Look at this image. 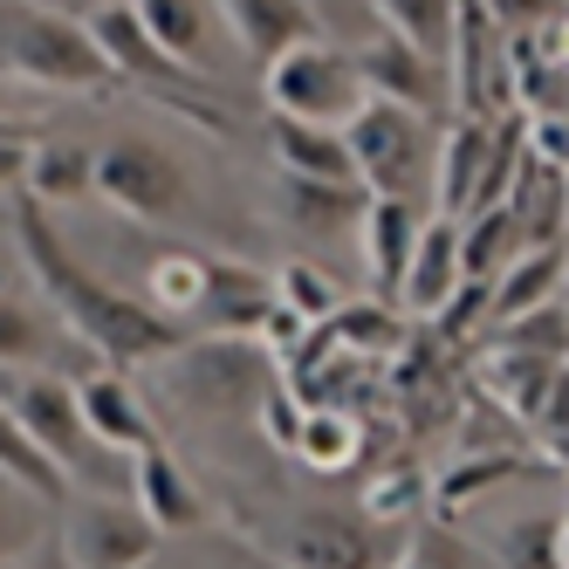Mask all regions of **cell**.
I'll use <instances>...</instances> for the list:
<instances>
[{
    "instance_id": "obj_9",
    "label": "cell",
    "mask_w": 569,
    "mask_h": 569,
    "mask_svg": "<svg viewBox=\"0 0 569 569\" xmlns=\"http://www.w3.org/2000/svg\"><path fill=\"white\" fill-rule=\"evenodd\" d=\"M90 199H110L124 220L158 227V220H186L192 213V179H186V166L172 151H158L144 138H117V144L97 151Z\"/></svg>"
},
{
    "instance_id": "obj_27",
    "label": "cell",
    "mask_w": 569,
    "mask_h": 569,
    "mask_svg": "<svg viewBox=\"0 0 569 569\" xmlns=\"http://www.w3.org/2000/svg\"><path fill=\"white\" fill-rule=\"evenodd\" d=\"M56 350H62V322H49L28 296L0 281V371H49Z\"/></svg>"
},
{
    "instance_id": "obj_37",
    "label": "cell",
    "mask_w": 569,
    "mask_h": 569,
    "mask_svg": "<svg viewBox=\"0 0 569 569\" xmlns=\"http://www.w3.org/2000/svg\"><path fill=\"white\" fill-rule=\"evenodd\" d=\"M495 343H501V350H521V357H556V363H562V343H569L562 296H549V302H536V309L495 322Z\"/></svg>"
},
{
    "instance_id": "obj_6",
    "label": "cell",
    "mask_w": 569,
    "mask_h": 569,
    "mask_svg": "<svg viewBox=\"0 0 569 569\" xmlns=\"http://www.w3.org/2000/svg\"><path fill=\"white\" fill-rule=\"evenodd\" d=\"M432 138H439V117H419V110L385 103V97H363L357 117L343 124L350 179L371 199H419L432 186Z\"/></svg>"
},
{
    "instance_id": "obj_7",
    "label": "cell",
    "mask_w": 569,
    "mask_h": 569,
    "mask_svg": "<svg viewBox=\"0 0 569 569\" xmlns=\"http://www.w3.org/2000/svg\"><path fill=\"white\" fill-rule=\"evenodd\" d=\"M261 90H268L274 117H289V124H322V131H343L357 117V103L371 97L357 62H350V49H330L322 34H309V42L261 62Z\"/></svg>"
},
{
    "instance_id": "obj_32",
    "label": "cell",
    "mask_w": 569,
    "mask_h": 569,
    "mask_svg": "<svg viewBox=\"0 0 569 569\" xmlns=\"http://www.w3.org/2000/svg\"><path fill=\"white\" fill-rule=\"evenodd\" d=\"M378 8V28L398 34V42H412L419 56L446 62V42H453V8L460 0H371Z\"/></svg>"
},
{
    "instance_id": "obj_8",
    "label": "cell",
    "mask_w": 569,
    "mask_h": 569,
    "mask_svg": "<svg viewBox=\"0 0 569 569\" xmlns=\"http://www.w3.org/2000/svg\"><path fill=\"white\" fill-rule=\"evenodd\" d=\"M254 549L281 569H385L391 562L385 528L343 508H296L289 521L254 528Z\"/></svg>"
},
{
    "instance_id": "obj_19",
    "label": "cell",
    "mask_w": 569,
    "mask_h": 569,
    "mask_svg": "<svg viewBox=\"0 0 569 569\" xmlns=\"http://www.w3.org/2000/svg\"><path fill=\"white\" fill-rule=\"evenodd\" d=\"M268 309H274V274L254 268V261H220L213 254V268H207V302H199L192 322H213V330H227V337H254Z\"/></svg>"
},
{
    "instance_id": "obj_1",
    "label": "cell",
    "mask_w": 569,
    "mask_h": 569,
    "mask_svg": "<svg viewBox=\"0 0 569 569\" xmlns=\"http://www.w3.org/2000/svg\"><path fill=\"white\" fill-rule=\"evenodd\" d=\"M8 220H14L21 261H28L34 281H42L56 322H62V330L83 343V350H97L110 371H138V363H158V357H172V350L186 343L179 322H166L158 309H144V296H124L117 281H103V274H90L83 261H76V254L62 248L49 207H34V199L14 192Z\"/></svg>"
},
{
    "instance_id": "obj_16",
    "label": "cell",
    "mask_w": 569,
    "mask_h": 569,
    "mask_svg": "<svg viewBox=\"0 0 569 569\" xmlns=\"http://www.w3.org/2000/svg\"><path fill=\"white\" fill-rule=\"evenodd\" d=\"M460 220L446 213H426L419 233H412V254H405V274H398V302L412 309L419 322H432L446 302L460 296Z\"/></svg>"
},
{
    "instance_id": "obj_20",
    "label": "cell",
    "mask_w": 569,
    "mask_h": 569,
    "mask_svg": "<svg viewBox=\"0 0 569 569\" xmlns=\"http://www.w3.org/2000/svg\"><path fill=\"white\" fill-rule=\"evenodd\" d=\"M220 21L240 42V56L274 62L281 49L316 34V0H220Z\"/></svg>"
},
{
    "instance_id": "obj_28",
    "label": "cell",
    "mask_w": 569,
    "mask_h": 569,
    "mask_svg": "<svg viewBox=\"0 0 569 569\" xmlns=\"http://www.w3.org/2000/svg\"><path fill=\"white\" fill-rule=\"evenodd\" d=\"M207 268L213 254H199V248H172V254H158L144 268V309H158L166 322H186L199 316V302H207Z\"/></svg>"
},
{
    "instance_id": "obj_2",
    "label": "cell",
    "mask_w": 569,
    "mask_h": 569,
    "mask_svg": "<svg viewBox=\"0 0 569 569\" xmlns=\"http://www.w3.org/2000/svg\"><path fill=\"white\" fill-rule=\"evenodd\" d=\"M0 83L56 90V97H110L117 90L83 14H62L56 0H0Z\"/></svg>"
},
{
    "instance_id": "obj_36",
    "label": "cell",
    "mask_w": 569,
    "mask_h": 569,
    "mask_svg": "<svg viewBox=\"0 0 569 569\" xmlns=\"http://www.w3.org/2000/svg\"><path fill=\"white\" fill-rule=\"evenodd\" d=\"M426 508H432V473L426 467H398V473H378L371 487H363V515H371L378 528L426 521Z\"/></svg>"
},
{
    "instance_id": "obj_39",
    "label": "cell",
    "mask_w": 569,
    "mask_h": 569,
    "mask_svg": "<svg viewBox=\"0 0 569 569\" xmlns=\"http://www.w3.org/2000/svg\"><path fill=\"white\" fill-rule=\"evenodd\" d=\"M302 412L309 405L289 391V385H274L261 405H254V426H261V439L274 446V453H296V432H302Z\"/></svg>"
},
{
    "instance_id": "obj_41",
    "label": "cell",
    "mask_w": 569,
    "mask_h": 569,
    "mask_svg": "<svg viewBox=\"0 0 569 569\" xmlns=\"http://www.w3.org/2000/svg\"><path fill=\"white\" fill-rule=\"evenodd\" d=\"M34 124H21V117H0V192H21V166L34 151Z\"/></svg>"
},
{
    "instance_id": "obj_30",
    "label": "cell",
    "mask_w": 569,
    "mask_h": 569,
    "mask_svg": "<svg viewBox=\"0 0 569 569\" xmlns=\"http://www.w3.org/2000/svg\"><path fill=\"white\" fill-rule=\"evenodd\" d=\"M521 248H528V240H521V227H515L508 207H480V213L460 220V274L467 281H495Z\"/></svg>"
},
{
    "instance_id": "obj_42",
    "label": "cell",
    "mask_w": 569,
    "mask_h": 569,
    "mask_svg": "<svg viewBox=\"0 0 569 569\" xmlns=\"http://www.w3.org/2000/svg\"><path fill=\"white\" fill-rule=\"evenodd\" d=\"M0 90H8V83H0Z\"/></svg>"
},
{
    "instance_id": "obj_18",
    "label": "cell",
    "mask_w": 569,
    "mask_h": 569,
    "mask_svg": "<svg viewBox=\"0 0 569 569\" xmlns=\"http://www.w3.org/2000/svg\"><path fill=\"white\" fill-rule=\"evenodd\" d=\"M480 166H487V124L480 117H446V131L432 138V213L467 220L473 192H480Z\"/></svg>"
},
{
    "instance_id": "obj_34",
    "label": "cell",
    "mask_w": 569,
    "mask_h": 569,
    "mask_svg": "<svg viewBox=\"0 0 569 569\" xmlns=\"http://www.w3.org/2000/svg\"><path fill=\"white\" fill-rule=\"evenodd\" d=\"M391 569H487V549H473L467 536H453L446 521H412V536L391 549Z\"/></svg>"
},
{
    "instance_id": "obj_35",
    "label": "cell",
    "mask_w": 569,
    "mask_h": 569,
    "mask_svg": "<svg viewBox=\"0 0 569 569\" xmlns=\"http://www.w3.org/2000/svg\"><path fill=\"white\" fill-rule=\"evenodd\" d=\"M274 302L289 309V316H302L309 330H322V322L343 309V289H337V281L322 274L316 261H281V268H274Z\"/></svg>"
},
{
    "instance_id": "obj_43",
    "label": "cell",
    "mask_w": 569,
    "mask_h": 569,
    "mask_svg": "<svg viewBox=\"0 0 569 569\" xmlns=\"http://www.w3.org/2000/svg\"><path fill=\"white\" fill-rule=\"evenodd\" d=\"M14 569H21V562H14Z\"/></svg>"
},
{
    "instance_id": "obj_33",
    "label": "cell",
    "mask_w": 569,
    "mask_h": 569,
    "mask_svg": "<svg viewBox=\"0 0 569 569\" xmlns=\"http://www.w3.org/2000/svg\"><path fill=\"white\" fill-rule=\"evenodd\" d=\"M0 480H14V487H28L42 508H56V501H69V487H62V473L34 453V439L14 426V412L0 405Z\"/></svg>"
},
{
    "instance_id": "obj_3",
    "label": "cell",
    "mask_w": 569,
    "mask_h": 569,
    "mask_svg": "<svg viewBox=\"0 0 569 569\" xmlns=\"http://www.w3.org/2000/svg\"><path fill=\"white\" fill-rule=\"evenodd\" d=\"M0 405H8L14 426L34 439V453L62 473L69 495H117L124 467H117V453H103L90 439L62 371H0Z\"/></svg>"
},
{
    "instance_id": "obj_25",
    "label": "cell",
    "mask_w": 569,
    "mask_h": 569,
    "mask_svg": "<svg viewBox=\"0 0 569 569\" xmlns=\"http://www.w3.org/2000/svg\"><path fill=\"white\" fill-rule=\"evenodd\" d=\"M549 296H562V248H521L487 281V330L521 316V309H536V302H549Z\"/></svg>"
},
{
    "instance_id": "obj_11",
    "label": "cell",
    "mask_w": 569,
    "mask_h": 569,
    "mask_svg": "<svg viewBox=\"0 0 569 569\" xmlns=\"http://www.w3.org/2000/svg\"><path fill=\"white\" fill-rule=\"evenodd\" d=\"M158 549H166V536L138 515V501H117V495L69 501V521H62L69 569H151Z\"/></svg>"
},
{
    "instance_id": "obj_24",
    "label": "cell",
    "mask_w": 569,
    "mask_h": 569,
    "mask_svg": "<svg viewBox=\"0 0 569 569\" xmlns=\"http://www.w3.org/2000/svg\"><path fill=\"white\" fill-rule=\"evenodd\" d=\"M521 473H549V467L536 453H460V460H446V473H432V508L426 515H460L487 487H508Z\"/></svg>"
},
{
    "instance_id": "obj_40",
    "label": "cell",
    "mask_w": 569,
    "mask_h": 569,
    "mask_svg": "<svg viewBox=\"0 0 569 569\" xmlns=\"http://www.w3.org/2000/svg\"><path fill=\"white\" fill-rule=\"evenodd\" d=\"M480 14L501 34H536V28L562 21V0H480Z\"/></svg>"
},
{
    "instance_id": "obj_14",
    "label": "cell",
    "mask_w": 569,
    "mask_h": 569,
    "mask_svg": "<svg viewBox=\"0 0 569 569\" xmlns=\"http://www.w3.org/2000/svg\"><path fill=\"white\" fill-rule=\"evenodd\" d=\"M131 495H138V515L158 528V536H192V528L213 521V501L199 495V480L186 473V460L166 439L131 453Z\"/></svg>"
},
{
    "instance_id": "obj_26",
    "label": "cell",
    "mask_w": 569,
    "mask_h": 569,
    "mask_svg": "<svg viewBox=\"0 0 569 569\" xmlns=\"http://www.w3.org/2000/svg\"><path fill=\"white\" fill-rule=\"evenodd\" d=\"M274 213H281V227H289V233L316 240V233H337L343 220L363 213V186H316V179H289V172H281Z\"/></svg>"
},
{
    "instance_id": "obj_10",
    "label": "cell",
    "mask_w": 569,
    "mask_h": 569,
    "mask_svg": "<svg viewBox=\"0 0 569 569\" xmlns=\"http://www.w3.org/2000/svg\"><path fill=\"white\" fill-rule=\"evenodd\" d=\"M446 90H453V117H495L515 110L508 97V34L480 14V0H460L453 8V42H446Z\"/></svg>"
},
{
    "instance_id": "obj_21",
    "label": "cell",
    "mask_w": 569,
    "mask_h": 569,
    "mask_svg": "<svg viewBox=\"0 0 569 569\" xmlns=\"http://www.w3.org/2000/svg\"><path fill=\"white\" fill-rule=\"evenodd\" d=\"M97 186V151L83 138H34L28 166H21V199H34V207H83Z\"/></svg>"
},
{
    "instance_id": "obj_5",
    "label": "cell",
    "mask_w": 569,
    "mask_h": 569,
    "mask_svg": "<svg viewBox=\"0 0 569 569\" xmlns=\"http://www.w3.org/2000/svg\"><path fill=\"white\" fill-rule=\"evenodd\" d=\"M158 378H166V391L186 405V412L220 419V412H254V405L281 385V363L254 337L207 330V337H186L172 357H158Z\"/></svg>"
},
{
    "instance_id": "obj_15",
    "label": "cell",
    "mask_w": 569,
    "mask_h": 569,
    "mask_svg": "<svg viewBox=\"0 0 569 569\" xmlns=\"http://www.w3.org/2000/svg\"><path fill=\"white\" fill-rule=\"evenodd\" d=\"M131 14H138V28H144L179 69H192V76H207V83H213V69H220V56H227L220 0H131Z\"/></svg>"
},
{
    "instance_id": "obj_4",
    "label": "cell",
    "mask_w": 569,
    "mask_h": 569,
    "mask_svg": "<svg viewBox=\"0 0 569 569\" xmlns=\"http://www.w3.org/2000/svg\"><path fill=\"white\" fill-rule=\"evenodd\" d=\"M83 28H90V42H97V56H103L117 90H138L151 103H166L172 117H192V124H207V131H227V117L207 103L213 83L192 76V69H179L166 49L151 42V34L138 28V14H131V0H97V8L83 14Z\"/></svg>"
},
{
    "instance_id": "obj_29",
    "label": "cell",
    "mask_w": 569,
    "mask_h": 569,
    "mask_svg": "<svg viewBox=\"0 0 569 569\" xmlns=\"http://www.w3.org/2000/svg\"><path fill=\"white\" fill-rule=\"evenodd\" d=\"M296 460L309 467V473H350L357 460H363V426H357V412H330V405H309L302 412V432H296Z\"/></svg>"
},
{
    "instance_id": "obj_23",
    "label": "cell",
    "mask_w": 569,
    "mask_h": 569,
    "mask_svg": "<svg viewBox=\"0 0 569 569\" xmlns=\"http://www.w3.org/2000/svg\"><path fill=\"white\" fill-rule=\"evenodd\" d=\"M268 151H274V166L289 172V179H316V186H357V179H350L343 131H322V124H289V117H274Z\"/></svg>"
},
{
    "instance_id": "obj_31",
    "label": "cell",
    "mask_w": 569,
    "mask_h": 569,
    "mask_svg": "<svg viewBox=\"0 0 569 569\" xmlns=\"http://www.w3.org/2000/svg\"><path fill=\"white\" fill-rule=\"evenodd\" d=\"M495 562L501 569H569V528L562 515H521L501 528V542H495Z\"/></svg>"
},
{
    "instance_id": "obj_12",
    "label": "cell",
    "mask_w": 569,
    "mask_h": 569,
    "mask_svg": "<svg viewBox=\"0 0 569 569\" xmlns=\"http://www.w3.org/2000/svg\"><path fill=\"white\" fill-rule=\"evenodd\" d=\"M69 391H76V412H83V426H90V439L103 446V453L131 460V453H144V446H158V419H151L144 391L131 385V371L97 363V371L69 378Z\"/></svg>"
},
{
    "instance_id": "obj_17",
    "label": "cell",
    "mask_w": 569,
    "mask_h": 569,
    "mask_svg": "<svg viewBox=\"0 0 569 569\" xmlns=\"http://www.w3.org/2000/svg\"><path fill=\"white\" fill-rule=\"evenodd\" d=\"M419 199H371L363 192V213H357V233H363V274H371V302H398V274H405V254H412V233H419Z\"/></svg>"
},
{
    "instance_id": "obj_22",
    "label": "cell",
    "mask_w": 569,
    "mask_h": 569,
    "mask_svg": "<svg viewBox=\"0 0 569 569\" xmlns=\"http://www.w3.org/2000/svg\"><path fill=\"white\" fill-rule=\"evenodd\" d=\"M562 385V363L556 357H521V350H487L480 357V405H508V419H536L542 398Z\"/></svg>"
},
{
    "instance_id": "obj_13",
    "label": "cell",
    "mask_w": 569,
    "mask_h": 569,
    "mask_svg": "<svg viewBox=\"0 0 569 569\" xmlns=\"http://www.w3.org/2000/svg\"><path fill=\"white\" fill-rule=\"evenodd\" d=\"M357 76H363V90L385 97V103H405V110H419V117H439V110H453V90H446V62L419 56L412 42H398V34H371L363 49H350Z\"/></svg>"
},
{
    "instance_id": "obj_38",
    "label": "cell",
    "mask_w": 569,
    "mask_h": 569,
    "mask_svg": "<svg viewBox=\"0 0 569 569\" xmlns=\"http://www.w3.org/2000/svg\"><path fill=\"white\" fill-rule=\"evenodd\" d=\"M34 542H42V501L28 487L0 480V569H14Z\"/></svg>"
}]
</instances>
